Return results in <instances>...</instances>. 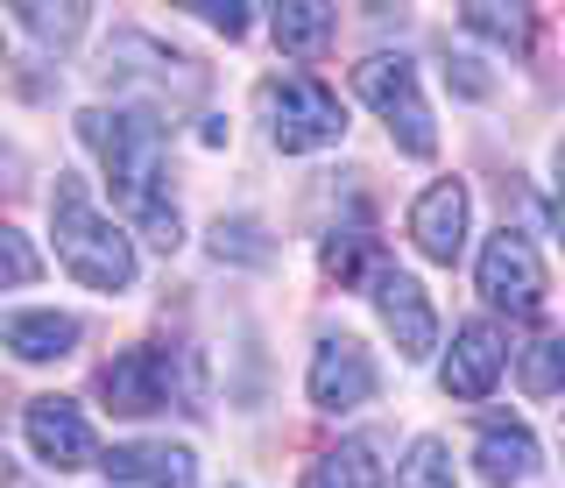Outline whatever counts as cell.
<instances>
[{
	"label": "cell",
	"instance_id": "obj_5",
	"mask_svg": "<svg viewBox=\"0 0 565 488\" xmlns=\"http://www.w3.org/2000/svg\"><path fill=\"white\" fill-rule=\"evenodd\" d=\"M353 93L388 120V135H396L403 156H431L438 149V128H431V107H424V85L411 72V57H388V50L367 57L361 72H353Z\"/></svg>",
	"mask_w": 565,
	"mask_h": 488
},
{
	"label": "cell",
	"instance_id": "obj_6",
	"mask_svg": "<svg viewBox=\"0 0 565 488\" xmlns=\"http://www.w3.org/2000/svg\"><path fill=\"white\" fill-rule=\"evenodd\" d=\"M375 354H367L353 333H326L318 340V354H311V375H305V390H311V404L318 411H361L367 396H375Z\"/></svg>",
	"mask_w": 565,
	"mask_h": 488
},
{
	"label": "cell",
	"instance_id": "obj_3",
	"mask_svg": "<svg viewBox=\"0 0 565 488\" xmlns=\"http://www.w3.org/2000/svg\"><path fill=\"white\" fill-rule=\"evenodd\" d=\"M99 396L114 404L120 417H156L170 404L199 411L205 404V375L191 354H170V347H128L99 369Z\"/></svg>",
	"mask_w": 565,
	"mask_h": 488
},
{
	"label": "cell",
	"instance_id": "obj_2",
	"mask_svg": "<svg viewBox=\"0 0 565 488\" xmlns=\"http://www.w3.org/2000/svg\"><path fill=\"white\" fill-rule=\"evenodd\" d=\"M50 241H57V263L78 276L85 290H128L135 284V241L85 199L78 170H57V191H50Z\"/></svg>",
	"mask_w": 565,
	"mask_h": 488
},
{
	"label": "cell",
	"instance_id": "obj_13",
	"mask_svg": "<svg viewBox=\"0 0 565 488\" xmlns=\"http://www.w3.org/2000/svg\"><path fill=\"white\" fill-rule=\"evenodd\" d=\"M473 467H481V481H494V488L523 481L530 467H537V439H530L523 417H481V432H473Z\"/></svg>",
	"mask_w": 565,
	"mask_h": 488
},
{
	"label": "cell",
	"instance_id": "obj_10",
	"mask_svg": "<svg viewBox=\"0 0 565 488\" xmlns=\"http://www.w3.org/2000/svg\"><path fill=\"white\" fill-rule=\"evenodd\" d=\"M467 213H473V199H467L459 178L424 184L417 205H411V241L431 255V263H459V248H467Z\"/></svg>",
	"mask_w": 565,
	"mask_h": 488
},
{
	"label": "cell",
	"instance_id": "obj_12",
	"mask_svg": "<svg viewBox=\"0 0 565 488\" xmlns=\"http://www.w3.org/2000/svg\"><path fill=\"white\" fill-rule=\"evenodd\" d=\"M375 305H382V326L396 333V354L403 361H424L438 347V319H431V298H424V284L417 276H388V284L375 290Z\"/></svg>",
	"mask_w": 565,
	"mask_h": 488
},
{
	"label": "cell",
	"instance_id": "obj_15",
	"mask_svg": "<svg viewBox=\"0 0 565 488\" xmlns=\"http://www.w3.org/2000/svg\"><path fill=\"white\" fill-rule=\"evenodd\" d=\"M78 347V319L71 311H8V354L14 361H57Z\"/></svg>",
	"mask_w": 565,
	"mask_h": 488
},
{
	"label": "cell",
	"instance_id": "obj_14",
	"mask_svg": "<svg viewBox=\"0 0 565 488\" xmlns=\"http://www.w3.org/2000/svg\"><path fill=\"white\" fill-rule=\"evenodd\" d=\"M326 276H340V284H367V290H382L388 276H396V263H388V248L367 226H332L326 234Z\"/></svg>",
	"mask_w": 565,
	"mask_h": 488
},
{
	"label": "cell",
	"instance_id": "obj_17",
	"mask_svg": "<svg viewBox=\"0 0 565 488\" xmlns=\"http://www.w3.org/2000/svg\"><path fill=\"white\" fill-rule=\"evenodd\" d=\"M305 488H382L375 446H367V439H340L332 453H318V460L305 467Z\"/></svg>",
	"mask_w": 565,
	"mask_h": 488
},
{
	"label": "cell",
	"instance_id": "obj_16",
	"mask_svg": "<svg viewBox=\"0 0 565 488\" xmlns=\"http://www.w3.org/2000/svg\"><path fill=\"white\" fill-rule=\"evenodd\" d=\"M269 29H276V50H290V57H318V50L340 36V8H326V0H282Z\"/></svg>",
	"mask_w": 565,
	"mask_h": 488
},
{
	"label": "cell",
	"instance_id": "obj_8",
	"mask_svg": "<svg viewBox=\"0 0 565 488\" xmlns=\"http://www.w3.org/2000/svg\"><path fill=\"white\" fill-rule=\"evenodd\" d=\"M481 298L502 305V311H537L544 305V263L516 226H502L481 248Z\"/></svg>",
	"mask_w": 565,
	"mask_h": 488
},
{
	"label": "cell",
	"instance_id": "obj_23",
	"mask_svg": "<svg viewBox=\"0 0 565 488\" xmlns=\"http://www.w3.org/2000/svg\"><path fill=\"white\" fill-rule=\"evenodd\" d=\"M0 263H8V290H22L29 276H35V255H29V234H0Z\"/></svg>",
	"mask_w": 565,
	"mask_h": 488
},
{
	"label": "cell",
	"instance_id": "obj_4",
	"mask_svg": "<svg viewBox=\"0 0 565 488\" xmlns=\"http://www.w3.org/2000/svg\"><path fill=\"white\" fill-rule=\"evenodd\" d=\"M255 107H262V120H269V135H276V149H282V156L332 149V142L347 135V107H340V99H332L318 78H297V72L262 78Z\"/></svg>",
	"mask_w": 565,
	"mask_h": 488
},
{
	"label": "cell",
	"instance_id": "obj_19",
	"mask_svg": "<svg viewBox=\"0 0 565 488\" xmlns=\"http://www.w3.org/2000/svg\"><path fill=\"white\" fill-rule=\"evenodd\" d=\"M212 255H220V263H247V269H269L276 263L269 234H262L255 220H212Z\"/></svg>",
	"mask_w": 565,
	"mask_h": 488
},
{
	"label": "cell",
	"instance_id": "obj_9",
	"mask_svg": "<svg viewBox=\"0 0 565 488\" xmlns=\"http://www.w3.org/2000/svg\"><path fill=\"white\" fill-rule=\"evenodd\" d=\"M99 467H106L114 488H199V460H191V446H163V439L106 446Z\"/></svg>",
	"mask_w": 565,
	"mask_h": 488
},
{
	"label": "cell",
	"instance_id": "obj_24",
	"mask_svg": "<svg viewBox=\"0 0 565 488\" xmlns=\"http://www.w3.org/2000/svg\"><path fill=\"white\" fill-rule=\"evenodd\" d=\"M184 14H205L212 29H226V36H241V29H247V14H255V8H241V0H226V8H220V0H199V8H184Z\"/></svg>",
	"mask_w": 565,
	"mask_h": 488
},
{
	"label": "cell",
	"instance_id": "obj_26",
	"mask_svg": "<svg viewBox=\"0 0 565 488\" xmlns=\"http://www.w3.org/2000/svg\"><path fill=\"white\" fill-rule=\"evenodd\" d=\"M552 163H558V205H552V220H558V234H565V142H558Z\"/></svg>",
	"mask_w": 565,
	"mask_h": 488
},
{
	"label": "cell",
	"instance_id": "obj_22",
	"mask_svg": "<svg viewBox=\"0 0 565 488\" xmlns=\"http://www.w3.org/2000/svg\"><path fill=\"white\" fill-rule=\"evenodd\" d=\"M396 488H459V481H452V453H446V439H417L411 460H403V475H396Z\"/></svg>",
	"mask_w": 565,
	"mask_h": 488
},
{
	"label": "cell",
	"instance_id": "obj_27",
	"mask_svg": "<svg viewBox=\"0 0 565 488\" xmlns=\"http://www.w3.org/2000/svg\"><path fill=\"white\" fill-rule=\"evenodd\" d=\"M558 404H565V396H558ZM558 417H565V411H558Z\"/></svg>",
	"mask_w": 565,
	"mask_h": 488
},
{
	"label": "cell",
	"instance_id": "obj_20",
	"mask_svg": "<svg viewBox=\"0 0 565 488\" xmlns=\"http://www.w3.org/2000/svg\"><path fill=\"white\" fill-rule=\"evenodd\" d=\"M8 14L29 29L35 43H57V50H64V43L85 36V14H93V8H35V0H22V8H8Z\"/></svg>",
	"mask_w": 565,
	"mask_h": 488
},
{
	"label": "cell",
	"instance_id": "obj_18",
	"mask_svg": "<svg viewBox=\"0 0 565 488\" xmlns=\"http://www.w3.org/2000/svg\"><path fill=\"white\" fill-rule=\"evenodd\" d=\"M516 375L530 396H565V333H537L516 354Z\"/></svg>",
	"mask_w": 565,
	"mask_h": 488
},
{
	"label": "cell",
	"instance_id": "obj_7",
	"mask_svg": "<svg viewBox=\"0 0 565 488\" xmlns=\"http://www.w3.org/2000/svg\"><path fill=\"white\" fill-rule=\"evenodd\" d=\"M22 439L43 467H57V475H71V467L99 460V439L93 425H85L78 404H64V396H35V404L22 411Z\"/></svg>",
	"mask_w": 565,
	"mask_h": 488
},
{
	"label": "cell",
	"instance_id": "obj_21",
	"mask_svg": "<svg viewBox=\"0 0 565 488\" xmlns=\"http://www.w3.org/2000/svg\"><path fill=\"white\" fill-rule=\"evenodd\" d=\"M459 22H467L473 36H494V43H523L530 36V8H494V0H467Z\"/></svg>",
	"mask_w": 565,
	"mask_h": 488
},
{
	"label": "cell",
	"instance_id": "obj_11",
	"mask_svg": "<svg viewBox=\"0 0 565 488\" xmlns=\"http://www.w3.org/2000/svg\"><path fill=\"white\" fill-rule=\"evenodd\" d=\"M509 369V340L494 333L488 319H467L452 333V354H446V396H467V404H481V396L502 382Z\"/></svg>",
	"mask_w": 565,
	"mask_h": 488
},
{
	"label": "cell",
	"instance_id": "obj_25",
	"mask_svg": "<svg viewBox=\"0 0 565 488\" xmlns=\"http://www.w3.org/2000/svg\"><path fill=\"white\" fill-rule=\"evenodd\" d=\"M452 72H459V93H473V99L488 93V72H481V64H473V57H452Z\"/></svg>",
	"mask_w": 565,
	"mask_h": 488
},
{
	"label": "cell",
	"instance_id": "obj_1",
	"mask_svg": "<svg viewBox=\"0 0 565 488\" xmlns=\"http://www.w3.org/2000/svg\"><path fill=\"white\" fill-rule=\"evenodd\" d=\"M85 149L106 163V184L120 191V205L135 213V226L149 234V248H177L184 220H177L170 191H163V120L149 107H85L78 114Z\"/></svg>",
	"mask_w": 565,
	"mask_h": 488
}]
</instances>
